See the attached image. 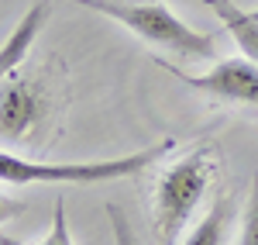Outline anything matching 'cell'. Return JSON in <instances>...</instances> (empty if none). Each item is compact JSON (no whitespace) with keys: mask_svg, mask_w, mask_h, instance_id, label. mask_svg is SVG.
Wrapping results in <instances>:
<instances>
[{"mask_svg":"<svg viewBox=\"0 0 258 245\" xmlns=\"http://www.w3.org/2000/svg\"><path fill=\"white\" fill-rule=\"evenodd\" d=\"M76 4L117 21L120 28L148 41L152 48H162L182 62H210L217 56V35L189 28L162 0H76Z\"/></svg>","mask_w":258,"mask_h":245,"instance_id":"cell-1","label":"cell"},{"mask_svg":"<svg viewBox=\"0 0 258 245\" xmlns=\"http://www.w3.org/2000/svg\"><path fill=\"white\" fill-rule=\"evenodd\" d=\"M176 138H162V142L138 149L131 156H117V159H90V163H35L24 159L14 149H0V183L11 186H31V183H59V186H93V183H114V180H127L138 176L145 166L162 163L172 149Z\"/></svg>","mask_w":258,"mask_h":245,"instance_id":"cell-2","label":"cell"},{"mask_svg":"<svg viewBox=\"0 0 258 245\" xmlns=\"http://www.w3.org/2000/svg\"><path fill=\"white\" fill-rule=\"evenodd\" d=\"M217 176V152L200 145L182 159L169 163L155 180L152 193V228L162 245H179V235L193 221L207 190Z\"/></svg>","mask_w":258,"mask_h":245,"instance_id":"cell-3","label":"cell"},{"mask_svg":"<svg viewBox=\"0 0 258 245\" xmlns=\"http://www.w3.org/2000/svg\"><path fill=\"white\" fill-rule=\"evenodd\" d=\"M59 93L45 69H14L0 83V149L35 145L52 128Z\"/></svg>","mask_w":258,"mask_h":245,"instance_id":"cell-4","label":"cell"},{"mask_svg":"<svg viewBox=\"0 0 258 245\" xmlns=\"http://www.w3.org/2000/svg\"><path fill=\"white\" fill-rule=\"evenodd\" d=\"M165 73H172L179 83L189 90L207 93L210 101L234 104V107H251L258 114V66L248 56H231V59L214 62L207 73H186L172 62H159Z\"/></svg>","mask_w":258,"mask_h":245,"instance_id":"cell-5","label":"cell"},{"mask_svg":"<svg viewBox=\"0 0 258 245\" xmlns=\"http://www.w3.org/2000/svg\"><path fill=\"white\" fill-rule=\"evenodd\" d=\"M203 4L220 18V24L227 28V35L238 41L241 56H248L258 66V21L241 4H234V0H203Z\"/></svg>","mask_w":258,"mask_h":245,"instance_id":"cell-6","label":"cell"},{"mask_svg":"<svg viewBox=\"0 0 258 245\" xmlns=\"http://www.w3.org/2000/svg\"><path fill=\"white\" fill-rule=\"evenodd\" d=\"M231 221H234V201H231V197H220L217 204L193 225V231H189L179 245H224Z\"/></svg>","mask_w":258,"mask_h":245,"instance_id":"cell-7","label":"cell"},{"mask_svg":"<svg viewBox=\"0 0 258 245\" xmlns=\"http://www.w3.org/2000/svg\"><path fill=\"white\" fill-rule=\"evenodd\" d=\"M0 245H21V242H18V238H11V235H0ZM38 245H73L69 221H66V204H62V201H55V211H52V228H48V235H45Z\"/></svg>","mask_w":258,"mask_h":245,"instance_id":"cell-8","label":"cell"},{"mask_svg":"<svg viewBox=\"0 0 258 245\" xmlns=\"http://www.w3.org/2000/svg\"><path fill=\"white\" fill-rule=\"evenodd\" d=\"M238 245H258V173L251 176L248 204H244V221H241Z\"/></svg>","mask_w":258,"mask_h":245,"instance_id":"cell-9","label":"cell"},{"mask_svg":"<svg viewBox=\"0 0 258 245\" xmlns=\"http://www.w3.org/2000/svg\"><path fill=\"white\" fill-rule=\"evenodd\" d=\"M107 218H110V231H114V245H138L135 238V231H131V221H127V214L120 211L117 204H107Z\"/></svg>","mask_w":258,"mask_h":245,"instance_id":"cell-10","label":"cell"},{"mask_svg":"<svg viewBox=\"0 0 258 245\" xmlns=\"http://www.w3.org/2000/svg\"><path fill=\"white\" fill-rule=\"evenodd\" d=\"M21 211H24V201L0 193V225H4V221H11V218H14V214H21Z\"/></svg>","mask_w":258,"mask_h":245,"instance_id":"cell-11","label":"cell"},{"mask_svg":"<svg viewBox=\"0 0 258 245\" xmlns=\"http://www.w3.org/2000/svg\"><path fill=\"white\" fill-rule=\"evenodd\" d=\"M248 14H251V18H255V21H258V7H255V11H248Z\"/></svg>","mask_w":258,"mask_h":245,"instance_id":"cell-12","label":"cell"}]
</instances>
